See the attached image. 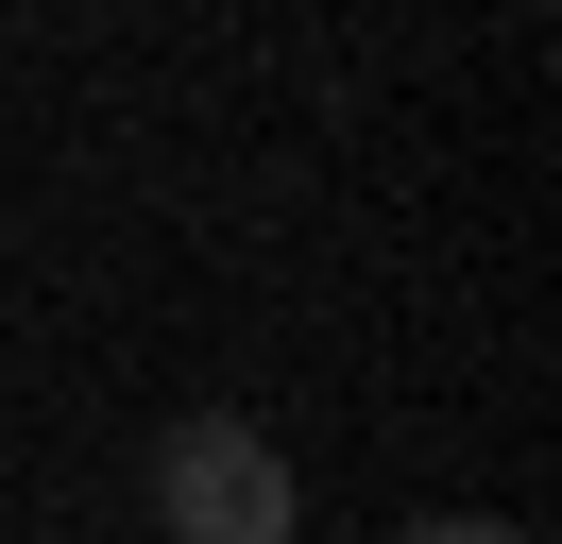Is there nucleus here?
<instances>
[{
    "label": "nucleus",
    "mask_w": 562,
    "mask_h": 544,
    "mask_svg": "<svg viewBox=\"0 0 562 544\" xmlns=\"http://www.w3.org/2000/svg\"><path fill=\"white\" fill-rule=\"evenodd\" d=\"M154 528L171 544H290V460L239 408H188V426L154 442Z\"/></svg>",
    "instance_id": "1"
},
{
    "label": "nucleus",
    "mask_w": 562,
    "mask_h": 544,
    "mask_svg": "<svg viewBox=\"0 0 562 544\" xmlns=\"http://www.w3.org/2000/svg\"><path fill=\"white\" fill-rule=\"evenodd\" d=\"M392 544H528V528H494V510H426V528H392Z\"/></svg>",
    "instance_id": "2"
}]
</instances>
